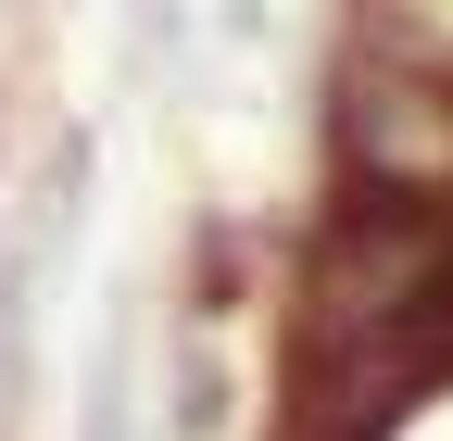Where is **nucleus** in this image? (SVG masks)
I'll return each mask as SVG.
<instances>
[{"label": "nucleus", "instance_id": "obj_1", "mask_svg": "<svg viewBox=\"0 0 453 441\" xmlns=\"http://www.w3.org/2000/svg\"><path fill=\"white\" fill-rule=\"evenodd\" d=\"M88 441H127V391H113V366H101V404H88Z\"/></svg>", "mask_w": 453, "mask_h": 441}]
</instances>
